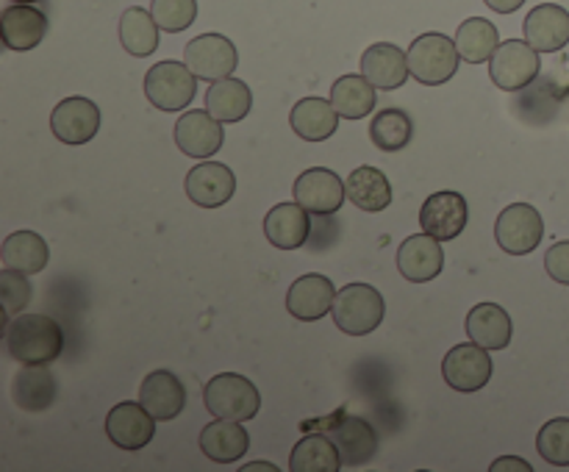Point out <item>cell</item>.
Masks as SVG:
<instances>
[{
  "mask_svg": "<svg viewBox=\"0 0 569 472\" xmlns=\"http://www.w3.org/2000/svg\"><path fill=\"white\" fill-rule=\"evenodd\" d=\"M537 450L548 464L569 466V420L567 416H556V420L545 422L539 428Z\"/></svg>",
  "mask_w": 569,
  "mask_h": 472,
  "instance_id": "cell-36",
  "label": "cell"
},
{
  "mask_svg": "<svg viewBox=\"0 0 569 472\" xmlns=\"http://www.w3.org/2000/svg\"><path fill=\"white\" fill-rule=\"evenodd\" d=\"M545 237L542 214L531 203H511L495 222V239L509 255H528Z\"/></svg>",
  "mask_w": 569,
  "mask_h": 472,
  "instance_id": "cell-9",
  "label": "cell"
},
{
  "mask_svg": "<svg viewBox=\"0 0 569 472\" xmlns=\"http://www.w3.org/2000/svg\"><path fill=\"white\" fill-rule=\"evenodd\" d=\"M303 428H311V431H320L326 436H331L339 453H342L345 466H365L378 453L376 428L367 420H361V416L337 411V414L326 416V420H315L311 425Z\"/></svg>",
  "mask_w": 569,
  "mask_h": 472,
  "instance_id": "cell-4",
  "label": "cell"
},
{
  "mask_svg": "<svg viewBox=\"0 0 569 472\" xmlns=\"http://www.w3.org/2000/svg\"><path fill=\"white\" fill-rule=\"evenodd\" d=\"M198 92V76L187 67V61H159L144 76V94L159 111L187 109Z\"/></svg>",
  "mask_w": 569,
  "mask_h": 472,
  "instance_id": "cell-6",
  "label": "cell"
},
{
  "mask_svg": "<svg viewBox=\"0 0 569 472\" xmlns=\"http://www.w3.org/2000/svg\"><path fill=\"white\" fill-rule=\"evenodd\" d=\"M492 472H506V470H520V472H531V464L528 461H522L520 455H500L498 461H495L492 466H489Z\"/></svg>",
  "mask_w": 569,
  "mask_h": 472,
  "instance_id": "cell-40",
  "label": "cell"
},
{
  "mask_svg": "<svg viewBox=\"0 0 569 472\" xmlns=\"http://www.w3.org/2000/svg\"><path fill=\"white\" fill-rule=\"evenodd\" d=\"M172 137H176L181 153L192 155V159H211L226 142L222 122L209 111H187L178 117Z\"/></svg>",
  "mask_w": 569,
  "mask_h": 472,
  "instance_id": "cell-16",
  "label": "cell"
},
{
  "mask_svg": "<svg viewBox=\"0 0 569 472\" xmlns=\"http://www.w3.org/2000/svg\"><path fill=\"white\" fill-rule=\"evenodd\" d=\"M309 211L295 203H278L264 217V237L278 250H298L309 239Z\"/></svg>",
  "mask_w": 569,
  "mask_h": 472,
  "instance_id": "cell-23",
  "label": "cell"
},
{
  "mask_svg": "<svg viewBox=\"0 0 569 472\" xmlns=\"http://www.w3.org/2000/svg\"><path fill=\"white\" fill-rule=\"evenodd\" d=\"M11 400L17 409L31 414L50 409L56 400V378L48 364H26V370L17 372L11 381Z\"/></svg>",
  "mask_w": 569,
  "mask_h": 472,
  "instance_id": "cell-27",
  "label": "cell"
},
{
  "mask_svg": "<svg viewBox=\"0 0 569 472\" xmlns=\"http://www.w3.org/2000/svg\"><path fill=\"white\" fill-rule=\"evenodd\" d=\"M345 189H348V198L353 200V205H359L361 211H370V214H378L392 203V187H389L387 175L372 164L356 167L348 175Z\"/></svg>",
  "mask_w": 569,
  "mask_h": 472,
  "instance_id": "cell-30",
  "label": "cell"
},
{
  "mask_svg": "<svg viewBox=\"0 0 569 472\" xmlns=\"http://www.w3.org/2000/svg\"><path fill=\"white\" fill-rule=\"evenodd\" d=\"M376 83L365 76H342L331 87V103L345 120H361L376 109Z\"/></svg>",
  "mask_w": 569,
  "mask_h": 472,
  "instance_id": "cell-33",
  "label": "cell"
},
{
  "mask_svg": "<svg viewBox=\"0 0 569 472\" xmlns=\"http://www.w3.org/2000/svg\"><path fill=\"white\" fill-rule=\"evenodd\" d=\"M470 220V209H467V198L453 189H445V192H433L431 198L422 203L420 222L422 231L437 237L439 242H450V239L461 237Z\"/></svg>",
  "mask_w": 569,
  "mask_h": 472,
  "instance_id": "cell-13",
  "label": "cell"
},
{
  "mask_svg": "<svg viewBox=\"0 0 569 472\" xmlns=\"http://www.w3.org/2000/svg\"><path fill=\"white\" fill-rule=\"evenodd\" d=\"M495 364L489 359V350L481 348L478 342H465V344H456L445 353L442 361V375L445 383L456 392H478L489 383L492 378Z\"/></svg>",
  "mask_w": 569,
  "mask_h": 472,
  "instance_id": "cell-10",
  "label": "cell"
},
{
  "mask_svg": "<svg viewBox=\"0 0 569 472\" xmlns=\"http://www.w3.org/2000/svg\"><path fill=\"white\" fill-rule=\"evenodd\" d=\"M522 31L539 53H556V50L567 48L569 42V11L559 3L533 6Z\"/></svg>",
  "mask_w": 569,
  "mask_h": 472,
  "instance_id": "cell-20",
  "label": "cell"
},
{
  "mask_svg": "<svg viewBox=\"0 0 569 472\" xmlns=\"http://www.w3.org/2000/svg\"><path fill=\"white\" fill-rule=\"evenodd\" d=\"M203 403L209 414L222 416V420L248 422L259 414L261 394L253 381L237 372H220L211 378L203 389Z\"/></svg>",
  "mask_w": 569,
  "mask_h": 472,
  "instance_id": "cell-3",
  "label": "cell"
},
{
  "mask_svg": "<svg viewBox=\"0 0 569 472\" xmlns=\"http://www.w3.org/2000/svg\"><path fill=\"white\" fill-rule=\"evenodd\" d=\"M11 3H37V0H11Z\"/></svg>",
  "mask_w": 569,
  "mask_h": 472,
  "instance_id": "cell-43",
  "label": "cell"
},
{
  "mask_svg": "<svg viewBox=\"0 0 569 472\" xmlns=\"http://www.w3.org/2000/svg\"><path fill=\"white\" fill-rule=\"evenodd\" d=\"M398 270L411 283H426L439 278V272L445 270V253L439 239L431 233L406 237L398 250Z\"/></svg>",
  "mask_w": 569,
  "mask_h": 472,
  "instance_id": "cell-17",
  "label": "cell"
},
{
  "mask_svg": "<svg viewBox=\"0 0 569 472\" xmlns=\"http://www.w3.org/2000/svg\"><path fill=\"white\" fill-rule=\"evenodd\" d=\"M333 300H337L333 283L326 275H320V272H309V275H300L289 287L287 311L300 322H317L326 314H331Z\"/></svg>",
  "mask_w": 569,
  "mask_h": 472,
  "instance_id": "cell-18",
  "label": "cell"
},
{
  "mask_svg": "<svg viewBox=\"0 0 569 472\" xmlns=\"http://www.w3.org/2000/svg\"><path fill=\"white\" fill-rule=\"evenodd\" d=\"M409 70L426 87H439V83H448L450 78L459 70L461 53L456 48V39L445 37V33L431 31L422 33L411 42L409 48Z\"/></svg>",
  "mask_w": 569,
  "mask_h": 472,
  "instance_id": "cell-5",
  "label": "cell"
},
{
  "mask_svg": "<svg viewBox=\"0 0 569 472\" xmlns=\"http://www.w3.org/2000/svg\"><path fill=\"white\" fill-rule=\"evenodd\" d=\"M545 270L556 283L569 287V242H556L553 248L545 253Z\"/></svg>",
  "mask_w": 569,
  "mask_h": 472,
  "instance_id": "cell-39",
  "label": "cell"
},
{
  "mask_svg": "<svg viewBox=\"0 0 569 472\" xmlns=\"http://www.w3.org/2000/svg\"><path fill=\"white\" fill-rule=\"evenodd\" d=\"M6 348L20 364H50L64 350V333L44 314H17L6 322Z\"/></svg>",
  "mask_w": 569,
  "mask_h": 472,
  "instance_id": "cell-1",
  "label": "cell"
},
{
  "mask_svg": "<svg viewBox=\"0 0 569 472\" xmlns=\"http://www.w3.org/2000/svg\"><path fill=\"white\" fill-rule=\"evenodd\" d=\"M411 117L403 109H381L370 122V139L378 150L383 153H395V150H403L411 142Z\"/></svg>",
  "mask_w": 569,
  "mask_h": 472,
  "instance_id": "cell-35",
  "label": "cell"
},
{
  "mask_svg": "<svg viewBox=\"0 0 569 472\" xmlns=\"http://www.w3.org/2000/svg\"><path fill=\"white\" fill-rule=\"evenodd\" d=\"M183 189L200 209H220L237 192V178H233L231 167L220 164V161H200L187 172Z\"/></svg>",
  "mask_w": 569,
  "mask_h": 472,
  "instance_id": "cell-14",
  "label": "cell"
},
{
  "mask_svg": "<svg viewBox=\"0 0 569 472\" xmlns=\"http://www.w3.org/2000/svg\"><path fill=\"white\" fill-rule=\"evenodd\" d=\"M483 3H487L492 11H498V14H515L517 9H522L526 0H483Z\"/></svg>",
  "mask_w": 569,
  "mask_h": 472,
  "instance_id": "cell-41",
  "label": "cell"
},
{
  "mask_svg": "<svg viewBox=\"0 0 569 472\" xmlns=\"http://www.w3.org/2000/svg\"><path fill=\"white\" fill-rule=\"evenodd\" d=\"M289 466H292V472H339L345 464L333 439L315 431L295 444Z\"/></svg>",
  "mask_w": 569,
  "mask_h": 472,
  "instance_id": "cell-31",
  "label": "cell"
},
{
  "mask_svg": "<svg viewBox=\"0 0 569 472\" xmlns=\"http://www.w3.org/2000/svg\"><path fill=\"white\" fill-rule=\"evenodd\" d=\"M289 125L306 142H326L337 133L339 111L333 109L331 100L303 98L289 111Z\"/></svg>",
  "mask_w": 569,
  "mask_h": 472,
  "instance_id": "cell-26",
  "label": "cell"
},
{
  "mask_svg": "<svg viewBox=\"0 0 569 472\" xmlns=\"http://www.w3.org/2000/svg\"><path fill=\"white\" fill-rule=\"evenodd\" d=\"M150 11L161 31L181 33L198 20V0H153Z\"/></svg>",
  "mask_w": 569,
  "mask_h": 472,
  "instance_id": "cell-37",
  "label": "cell"
},
{
  "mask_svg": "<svg viewBox=\"0 0 569 472\" xmlns=\"http://www.w3.org/2000/svg\"><path fill=\"white\" fill-rule=\"evenodd\" d=\"M409 56L392 42H376L361 56V76L370 78L378 89L392 92L409 81Z\"/></svg>",
  "mask_w": 569,
  "mask_h": 472,
  "instance_id": "cell-21",
  "label": "cell"
},
{
  "mask_svg": "<svg viewBox=\"0 0 569 472\" xmlns=\"http://www.w3.org/2000/svg\"><path fill=\"white\" fill-rule=\"evenodd\" d=\"M348 189H345L342 178L328 167H311L303 170L295 181V200L303 205L309 214L331 217L342 209Z\"/></svg>",
  "mask_w": 569,
  "mask_h": 472,
  "instance_id": "cell-11",
  "label": "cell"
},
{
  "mask_svg": "<svg viewBox=\"0 0 569 472\" xmlns=\"http://www.w3.org/2000/svg\"><path fill=\"white\" fill-rule=\"evenodd\" d=\"M383 294L370 283H348L333 300V325L348 337H367L383 322Z\"/></svg>",
  "mask_w": 569,
  "mask_h": 472,
  "instance_id": "cell-2",
  "label": "cell"
},
{
  "mask_svg": "<svg viewBox=\"0 0 569 472\" xmlns=\"http://www.w3.org/2000/svg\"><path fill=\"white\" fill-rule=\"evenodd\" d=\"M48 33V17L31 3H11L0 14V37L9 50H33Z\"/></svg>",
  "mask_w": 569,
  "mask_h": 472,
  "instance_id": "cell-22",
  "label": "cell"
},
{
  "mask_svg": "<svg viewBox=\"0 0 569 472\" xmlns=\"http://www.w3.org/2000/svg\"><path fill=\"white\" fill-rule=\"evenodd\" d=\"M120 42L126 53L133 59H148L159 48V22H156L153 11H144L139 6L122 11L120 17Z\"/></svg>",
  "mask_w": 569,
  "mask_h": 472,
  "instance_id": "cell-32",
  "label": "cell"
},
{
  "mask_svg": "<svg viewBox=\"0 0 569 472\" xmlns=\"http://www.w3.org/2000/svg\"><path fill=\"white\" fill-rule=\"evenodd\" d=\"M0 300H3L6 322L22 314V309L31 303V281L26 278V272L9 270V267L0 270Z\"/></svg>",
  "mask_w": 569,
  "mask_h": 472,
  "instance_id": "cell-38",
  "label": "cell"
},
{
  "mask_svg": "<svg viewBox=\"0 0 569 472\" xmlns=\"http://www.w3.org/2000/svg\"><path fill=\"white\" fill-rule=\"evenodd\" d=\"M539 67H542L539 50L528 39H509V42H500L489 59V78L495 87L506 92H520L528 83L537 81Z\"/></svg>",
  "mask_w": 569,
  "mask_h": 472,
  "instance_id": "cell-7",
  "label": "cell"
},
{
  "mask_svg": "<svg viewBox=\"0 0 569 472\" xmlns=\"http://www.w3.org/2000/svg\"><path fill=\"white\" fill-rule=\"evenodd\" d=\"M183 61L200 81H222L231 78L239 67V53L231 39L222 33H200L187 42Z\"/></svg>",
  "mask_w": 569,
  "mask_h": 472,
  "instance_id": "cell-8",
  "label": "cell"
},
{
  "mask_svg": "<svg viewBox=\"0 0 569 472\" xmlns=\"http://www.w3.org/2000/svg\"><path fill=\"white\" fill-rule=\"evenodd\" d=\"M100 128V109L89 98H64L50 114V131L64 144H87Z\"/></svg>",
  "mask_w": 569,
  "mask_h": 472,
  "instance_id": "cell-15",
  "label": "cell"
},
{
  "mask_svg": "<svg viewBox=\"0 0 569 472\" xmlns=\"http://www.w3.org/2000/svg\"><path fill=\"white\" fill-rule=\"evenodd\" d=\"M467 337L487 350H503L511 344L515 337V322L509 311L498 303H478L467 314Z\"/></svg>",
  "mask_w": 569,
  "mask_h": 472,
  "instance_id": "cell-24",
  "label": "cell"
},
{
  "mask_svg": "<svg viewBox=\"0 0 569 472\" xmlns=\"http://www.w3.org/2000/svg\"><path fill=\"white\" fill-rule=\"evenodd\" d=\"M498 28H495V22L483 20V17H470L456 31V48H459L461 59L467 64H483V61H489L495 56V50H498Z\"/></svg>",
  "mask_w": 569,
  "mask_h": 472,
  "instance_id": "cell-34",
  "label": "cell"
},
{
  "mask_svg": "<svg viewBox=\"0 0 569 472\" xmlns=\"http://www.w3.org/2000/svg\"><path fill=\"white\" fill-rule=\"evenodd\" d=\"M250 470H270V472H278L276 464H267V461H256V464H244L242 472H250Z\"/></svg>",
  "mask_w": 569,
  "mask_h": 472,
  "instance_id": "cell-42",
  "label": "cell"
},
{
  "mask_svg": "<svg viewBox=\"0 0 569 472\" xmlns=\"http://www.w3.org/2000/svg\"><path fill=\"white\" fill-rule=\"evenodd\" d=\"M200 450L206 453V459H211L214 464H233L237 459H242L250 448V433L244 431L242 422L237 420H222L214 416V422L200 431Z\"/></svg>",
  "mask_w": 569,
  "mask_h": 472,
  "instance_id": "cell-25",
  "label": "cell"
},
{
  "mask_svg": "<svg viewBox=\"0 0 569 472\" xmlns=\"http://www.w3.org/2000/svg\"><path fill=\"white\" fill-rule=\"evenodd\" d=\"M156 416L142 403L122 400L106 416V436L120 450H142L156 436Z\"/></svg>",
  "mask_w": 569,
  "mask_h": 472,
  "instance_id": "cell-12",
  "label": "cell"
},
{
  "mask_svg": "<svg viewBox=\"0 0 569 472\" xmlns=\"http://www.w3.org/2000/svg\"><path fill=\"white\" fill-rule=\"evenodd\" d=\"M253 109V94H250L248 83L239 78H222V81H211L209 92H206V111L217 117L220 122H239L250 114Z\"/></svg>",
  "mask_w": 569,
  "mask_h": 472,
  "instance_id": "cell-29",
  "label": "cell"
},
{
  "mask_svg": "<svg viewBox=\"0 0 569 472\" xmlns=\"http://www.w3.org/2000/svg\"><path fill=\"white\" fill-rule=\"evenodd\" d=\"M0 261H3V267H9V270L37 275V272H42L50 261L48 242H44L37 231H14L3 239Z\"/></svg>",
  "mask_w": 569,
  "mask_h": 472,
  "instance_id": "cell-28",
  "label": "cell"
},
{
  "mask_svg": "<svg viewBox=\"0 0 569 472\" xmlns=\"http://www.w3.org/2000/svg\"><path fill=\"white\" fill-rule=\"evenodd\" d=\"M139 403L159 422L176 420L187 405V389L176 372L153 370L150 375H144L142 386H139Z\"/></svg>",
  "mask_w": 569,
  "mask_h": 472,
  "instance_id": "cell-19",
  "label": "cell"
}]
</instances>
